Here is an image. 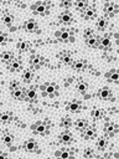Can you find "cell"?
<instances>
[{"label":"cell","instance_id":"obj_1","mask_svg":"<svg viewBox=\"0 0 119 159\" xmlns=\"http://www.w3.org/2000/svg\"><path fill=\"white\" fill-rule=\"evenodd\" d=\"M40 89H41V94L43 97L53 98L55 96L58 94V86L55 82H46L45 84H42L40 87Z\"/></svg>","mask_w":119,"mask_h":159},{"label":"cell","instance_id":"obj_2","mask_svg":"<svg viewBox=\"0 0 119 159\" xmlns=\"http://www.w3.org/2000/svg\"><path fill=\"white\" fill-rule=\"evenodd\" d=\"M31 129L35 134L47 135V134H50V123L47 120H38L31 125Z\"/></svg>","mask_w":119,"mask_h":159},{"label":"cell","instance_id":"obj_3","mask_svg":"<svg viewBox=\"0 0 119 159\" xmlns=\"http://www.w3.org/2000/svg\"><path fill=\"white\" fill-rule=\"evenodd\" d=\"M50 6L51 4L47 1H37L31 6V10L33 11V14L36 15H41V16H46L50 14Z\"/></svg>","mask_w":119,"mask_h":159},{"label":"cell","instance_id":"obj_4","mask_svg":"<svg viewBox=\"0 0 119 159\" xmlns=\"http://www.w3.org/2000/svg\"><path fill=\"white\" fill-rule=\"evenodd\" d=\"M73 32L74 31H68L67 29H60L55 32V37L61 42H73L74 41Z\"/></svg>","mask_w":119,"mask_h":159},{"label":"cell","instance_id":"obj_5","mask_svg":"<svg viewBox=\"0 0 119 159\" xmlns=\"http://www.w3.org/2000/svg\"><path fill=\"white\" fill-rule=\"evenodd\" d=\"M25 91H26V88L20 87V84L17 82H11V84H10V94L15 99L24 101V98H25Z\"/></svg>","mask_w":119,"mask_h":159},{"label":"cell","instance_id":"obj_6","mask_svg":"<svg viewBox=\"0 0 119 159\" xmlns=\"http://www.w3.org/2000/svg\"><path fill=\"white\" fill-rule=\"evenodd\" d=\"M103 130H104V133H105L107 137L112 138V137H114L118 133L119 128H118V124L114 123V122H105V124L103 127Z\"/></svg>","mask_w":119,"mask_h":159},{"label":"cell","instance_id":"obj_7","mask_svg":"<svg viewBox=\"0 0 119 159\" xmlns=\"http://www.w3.org/2000/svg\"><path fill=\"white\" fill-rule=\"evenodd\" d=\"M97 96L99 99L102 101H114L113 98V93H112V89L109 87H102L98 92H97Z\"/></svg>","mask_w":119,"mask_h":159},{"label":"cell","instance_id":"obj_8","mask_svg":"<svg viewBox=\"0 0 119 159\" xmlns=\"http://www.w3.org/2000/svg\"><path fill=\"white\" fill-rule=\"evenodd\" d=\"M22 149L29 153H38V144L35 139H27L24 142Z\"/></svg>","mask_w":119,"mask_h":159},{"label":"cell","instance_id":"obj_9","mask_svg":"<svg viewBox=\"0 0 119 159\" xmlns=\"http://www.w3.org/2000/svg\"><path fill=\"white\" fill-rule=\"evenodd\" d=\"M103 11H104V14H105L107 16L113 17L114 15L118 14L119 7H118V5H117L115 2H105V4H104V7H103Z\"/></svg>","mask_w":119,"mask_h":159},{"label":"cell","instance_id":"obj_10","mask_svg":"<svg viewBox=\"0 0 119 159\" xmlns=\"http://www.w3.org/2000/svg\"><path fill=\"white\" fill-rule=\"evenodd\" d=\"M98 47L100 50L108 51L112 48V40H110V34H107L104 36L99 37V42H98Z\"/></svg>","mask_w":119,"mask_h":159},{"label":"cell","instance_id":"obj_11","mask_svg":"<svg viewBox=\"0 0 119 159\" xmlns=\"http://www.w3.org/2000/svg\"><path fill=\"white\" fill-rule=\"evenodd\" d=\"M83 106H82V102L78 101V99H72L71 102H68L66 104V109L71 113H79L82 111Z\"/></svg>","mask_w":119,"mask_h":159},{"label":"cell","instance_id":"obj_12","mask_svg":"<svg viewBox=\"0 0 119 159\" xmlns=\"http://www.w3.org/2000/svg\"><path fill=\"white\" fill-rule=\"evenodd\" d=\"M22 30H25L26 32H40L38 24L32 19H29L22 24Z\"/></svg>","mask_w":119,"mask_h":159},{"label":"cell","instance_id":"obj_13","mask_svg":"<svg viewBox=\"0 0 119 159\" xmlns=\"http://www.w3.org/2000/svg\"><path fill=\"white\" fill-rule=\"evenodd\" d=\"M58 142L61 144H64V145H69L73 143V135L69 130H63L60 135H58Z\"/></svg>","mask_w":119,"mask_h":159},{"label":"cell","instance_id":"obj_14","mask_svg":"<svg viewBox=\"0 0 119 159\" xmlns=\"http://www.w3.org/2000/svg\"><path fill=\"white\" fill-rule=\"evenodd\" d=\"M24 101L30 102V103H33V102H36V101H37V91H36V88H35V87L26 88Z\"/></svg>","mask_w":119,"mask_h":159},{"label":"cell","instance_id":"obj_15","mask_svg":"<svg viewBox=\"0 0 119 159\" xmlns=\"http://www.w3.org/2000/svg\"><path fill=\"white\" fill-rule=\"evenodd\" d=\"M82 135H83V138H84L86 140H89V139L95 138V137H97V129H95V127H93V125H87V127L82 130Z\"/></svg>","mask_w":119,"mask_h":159},{"label":"cell","instance_id":"obj_16","mask_svg":"<svg viewBox=\"0 0 119 159\" xmlns=\"http://www.w3.org/2000/svg\"><path fill=\"white\" fill-rule=\"evenodd\" d=\"M58 22L62 25H71L73 22V16L69 11H63L58 15Z\"/></svg>","mask_w":119,"mask_h":159},{"label":"cell","instance_id":"obj_17","mask_svg":"<svg viewBox=\"0 0 119 159\" xmlns=\"http://www.w3.org/2000/svg\"><path fill=\"white\" fill-rule=\"evenodd\" d=\"M45 61H46V60H45L41 55H33V56H31L30 60H29L30 65L33 66L35 68H40V67H42V66L45 65Z\"/></svg>","mask_w":119,"mask_h":159},{"label":"cell","instance_id":"obj_18","mask_svg":"<svg viewBox=\"0 0 119 159\" xmlns=\"http://www.w3.org/2000/svg\"><path fill=\"white\" fill-rule=\"evenodd\" d=\"M7 70L10 72H20L22 70V61H21V58H14L7 65Z\"/></svg>","mask_w":119,"mask_h":159},{"label":"cell","instance_id":"obj_19","mask_svg":"<svg viewBox=\"0 0 119 159\" xmlns=\"http://www.w3.org/2000/svg\"><path fill=\"white\" fill-rule=\"evenodd\" d=\"M82 16L84 20H92L97 16V10L94 6H87L83 11H82Z\"/></svg>","mask_w":119,"mask_h":159},{"label":"cell","instance_id":"obj_20","mask_svg":"<svg viewBox=\"0 0 119 159\" xmlns=\"http://www.w3.org/2000/svg\"><path fill=\"white\" fill-rule=\"evenodd\" d=\"M104 77L107 78V81L113 82V83H118L119 82V73H118V71L115 68H112V70L107 71L104 73Z\"/></svg>","mask_w":119,"mask_h":159},{"label":"cell","instance_id":"obj_21","mask_svg":"<svg viewBox=\"0 0 119 159\" xmlns=\"http://www.w3.org/2000/svg\"><path fill=\"white\" fill-rule=\"evenodd\" d=\"M86 67H87V61H86L84 58L76 60V61H73V63H72V68L76 70V71H78V72L84 71Z\"/></svg>","mask_w":119,"mask_h":159},{"label":"cell","instance_id":"obj_22","mask_svg":"<svg viewBox=\"0 0 119 159\" xmlns=\"http://www.w3.org/2000/svg\"><path fill=\"white\" fill-rule=\"evenodd\" d=\"M73 154H74L73 150H69L66 148H62V149H58L55 152V157H57V158H72Z\"/></svg>","mask_w":119,"mask_h":159},{"label":"cell","instance_id":"obj_23","mask_svg":"<svg viewBox=\"0 0 119 159\" xmlns=\"http://www.w3.org/2000/svg\"><path fill=\"white\" fill-rule=\"evenodd\" d=\"M98 42H99V36H95V35H93V36H90V37H87V39L84 40V43H86L88 47H90V48L98 47Z\"/></svg>","mask_w":119,"mask_h":159},{"label":"cell","instance_id":"obj_24","mask_svg":"<svg viewBox=\"0 0 119 159\" xmlns=\"http://www.w3.org/2000/svg\"><path fill=\"white\" fill-rule=\"evenodd\" d=\"M76 89H77V92L79 94H83L84 96V94H87V92L89 89V84L86 81H79L77 83V86H76Z\"/></svg>","mask_w":119,"mask_h":159},{"label":"cell","instance_id":"obj_25","mask_svg":"<svg viewBox=\"0 0 119 159\" xmlns=\"http://www.w3.org/2000/svg\"><path fill=\"white\" fill-rule=\"evenodd\" d=\"M16 48L19 51H21V52H26V51H29L31 48V43L29 41H26V40H20L16 43Z\"/></svg>","mask_w":119,"mask_h":159},{"label":"cell","instance_id":"obj_26","mask_svg":"<svg viewBox=\"0 0 119 159\" xmlns=\"http://www.w3.org/2000/svg\"><path fill=\"white\" fill-rule=\"evenodd\" d=\"M95 147L98 150H105L108 147V140L105 137H98L97 142H95Z\"/></svg>","mask_w":119,"mask_h":159},{"label":"cell","instance_id":"obj_27","mask_svg":"<svg viewBox=\"0 0 119 159\" xmlns=\"http://www.w3.org/2000/svg\"><path fill=\"white\" fill-rule=\"evenodd\" d=\"M95 26H97V29H98L99 31H103V30H105L107 26H108V20H107L105 17H98L97 21H95Z\"/></svg>","mask_w":119,"mask_h":159},{"label":"cell","instance_id":"obj_28","mask_svg":"<svg viewBox=\"0 0 119 159\" xmlns=\"http://www.w3.org/2000/svg\"><path fill=\"white\" fill-rule=\"evenodd\" d=\"M33 78V71L32 70H25L22 72V81L25 83H30Z\"/></svg>","mask_w":119,"mask_h":159},{"label":"cell","instance_id":"obj_29","mask_svg":"<svg viewBox=\"0 0 119 159\" xmlns=\"http://www.w3.org/2000/svg\"><path fill=\"white\" fill-rule=\"evenodd\" d=\"M14 58H15V57H14V53L10 52V51H5V52H2V55H1V61H2L4 63H7V65H9Z\"/></svg>","mask_w":119,"mask_h":159},{"label":"cell","instance_id":"obj_30","mask_svg":"<svg viewBox=\"0 0 119 159\" xmlns=\"http://www.w3.org/2000/svg\"><path fill=\"white\" fill-rule=\"evenodd\" d=\"M60 60H61V62H62L63 65H66V66H72V63H73V58H72V56H71L69 53H63V55H61Z\"/></svg>","mask_w":119,"mask_h":159},{"label":"cell","instance_id":"obj_31","mask_svg":"<svg viewBox=\"0 0 119 159\" xmlns=\"http://www.w3.org/2000/svg\"><path fill=\"white\" fill-rule=\"evenodd\" d=\"M90 116L93 118H95V119H100V118L104 117V109H102V108H93L90 111Z\"/></svg>","mask_w":119,"mask_h":159},{"label":"cell","instance_id":"obj_32","mask_svg":"<svg viewBox=\"0 0 119 159\" xmlns=\"http://www.w3.org/2000/svg\"><path fill=\"white\" fill-rule=\"evenodd\" d=\"M87 125H88V124H87V120H86V119H77V120H76V123H74L76 129H77V130H79V132H82Z\"/></svg>","mask_w":119,"mask_h":159},{"label":"cell","instance_id":"obj_33","mask_svg":"<svg viewBox=\"0 0 119 159\" xmlns=\"http://www.w3.org/2000/svg\"><path fill=\"white\" fill-rule=\"evenodd\" d=\"M0 119H1V123H4V124L10 123V122L12 120V113H10V112H4V113L1 114V117H0Z\"/></svg>","mask_w":119,"mask_h":159},{"label":"cell","instance_id":"obj_34","mask_svg":"<svg viewBox=\"0 0 119 159\" xmlns=\"http://www.w3.org/2000/svg\"><path fill=\"white\" fill-rule=\"evenodd\" d=\"M2 21H4V24H5V25L11 26V24L14 22V15H12V14H10V12H6V14L2 16Z\"/></svg>","mask_w":119,"mask_h":159},{"label":"cell","instance_id":"obj_35","mask_svg":"<svg viewBox=\"0 0 119 159\" xmlns=\"http://www.w3.org/2000/svg\"><path fill=\"white\" fill-rule=\"evenodd\" d=\"M60 125L63 127V128H69V127L72 125V119L66 116V117H63V118L60 120Z\"/></svg>","mask_w":119,"mask_h":159},{"label":"cell","instance_id":"obj_36","mask_svg":"<svg viewBox=\"0 0 119 159\" xmlns=\"http://www.w3.org/2000/svg\"><path fill=\"white\" fill-rule=\"evenodd\" d=\"M2 142H4V144H6L7 147H10V145L12 144V142H14V135L10 134V133H6V134L2 137Z\"/></svg>","mask_w":119,"mask_h":159},{"label":"cell","instance_id":"obj_37","mask_svg":"<svg viewBox=\"0 0 119 159\" xmlns=\"http://www.w3.org/2000/svg\"><path fill=\"white\" fill-rule=\"evenodd\" d=\"M87 6H88V4H87L86 1L78 0V1L76 2V7H77V10H79V11H83V10H84Z\"/></svg>","mask_w":119,"mask_h":159},{"label":"cell","instance_id":"obj_38","mask_svg":"<svg viewBox=\"0 0 119 159\" xmlns=\"http://www.w3.org/2000/svg\"><path fill=\"white\" fill-rule=\"evenodd\" d=\"M83 155H84L86 158H93V157H94V152H93L92 148H86L84 152H83Z\"/></svg>","mask_w":119,"mask_h":159},{"label":"cell","instance_id":"obj_39","mask_svg":"<svg viewBox=\"0 0 119 159\" xmlns=\"http://www.w3.org/2000/svg\"><path fill=\"white\" fill-rule=\"evenodd\" d=\"M94 35V31L90 29V27H87V29H84V32H83V36H84V39H87V37H90V36H93Z\"/></svg>","mask_w":119,"mask_h":159},{"label":"cell","instance_id":"obj_40","mask_svg":"<svg viewBox=\"0 0 119 159\" xmlns=\"http://www.w3.org/2000/svg\"><path fill=\"white\" fill-rule=\"evenodd\" d=\"M60 6H62V7H64V9H69V7L72 6V2H71L69 0H62V1L60 2Z\"/></svg>","mask_w":119,"mask_h":159},{"label":"cell","instance_id":"obj_41","mask_svg":"<svg viewBox=\"0 0 119 159\" xmlns=\"http://www.w3.org/2000/svg\"><path fill=\"white\" fill-rule=\"evenodd\" d=\"M7 41H9L7 35H6L5 32H4V34H1V36H0V43H1V45H5Z\"/></svg>","mask_w":119,"mask_h":159},{"label":"cell","instance_id":"obj_42","mask_svg":"<svg viewBox=\"0 0 119 159\" xmlns=\"http://www.w3.org/2000/svg\"><path fill=\"white\" fill-rule=\"evenodd\" d=\"M73 81H74V77H68V78H66V80H64V84H66V86H68V84H71Z\"/></svg>","mask_w":119,"mask_h":159}]
</instances>
